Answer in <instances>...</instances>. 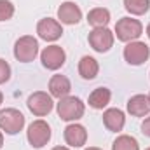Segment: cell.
I'll list each match as a JSON object with an SVG mask.
<instances>
[{
	"label": "cell",
	"mask_w": 150,
	"mask_h": 150,
	"mask_svg": "<svg viewBox=\"0 0 150 150\" xmlns=\"http://www.w3.org/2000/svg\"><path fill=\"white\" fill-rule=\"evenodd\" d=\"M14 16V5L11 0H0V21H7Z\"/></svg>",
	"instance_id": "21"
},
{
	"label": "cell",
	"mask_w": 150,
	"mask_h": 150,
	"mask_svg": "<svg viewBox=\"0 0 150 150\" xmlns=\"http://www.w3.org/2000/svg\"><path fill=\"white\" fill-rule=\"evenodd\" d=\"M143 32V26L138 19H133V18H122L117 21L115 25V33L117 38L122 40V42H133L142 35Z\"/></svg>",
	"instance_id": "3"
},
{
	"label": "cell",
	"mask_w": 150,
	"mask_h": 150,
	"mask_svg": "<svg viewBox=\"0 0 150 150\" xmlns=\"http://www.w3.org/2000/svg\"><path fill=\"white\" fill-rule=\"evenodd\" d=\"M149 101H150V94H149Z\"/></svg>",
	"instance_id": "29"
},
{
	"label": "cell",
	"mask_w": 150,
	"mask_h": 150,
	"mask_svg": "<svg viewBox=\"0 0 150 150\" xmlns=\"http://www.w3.org/2000/svg\"><path fill=\"white\" fill-rule=\"evenodd\" d=\"M150 56V49L145 42H129L124 47V59L129 65H143Z\"/></svg>",
	"instance_id": "6"
},
{
	"label": "cell",
	"mask_w": 150,
	"mask_h": 150,
	"mask_svg": "<svg viewBox=\"0 0 150 150\" xmlns=\"http://www.w3.org/2000/svg\"><path fill=\"white\" fill-rule=\"evenodd\" d=\"M124 7H126L127 12L142 16V14H145L149 11L150 0H124Z\"/></svg>",
	"instance_id": "19"
},
{
	"label": "cell",
	"mask_w": 150,
	"mask_h": 150,
	"mask_svg": "<svg viewBox=\"0 0 150 150\" xmlns=\"http://www.w3.org/2000/svg\"><path fill=\"white\" fill-rule=\"evenodd\" d=\"M87 140V131L80 124H70L65 127V142L70 147H82L86 145Z\"/></svg>",
	"instance_id": "12"
},
{
	"label": "cell",
	"mask_w": 150,
	"mask_h": 150,
	"mask_svg": "<svg viewBox=\"0 0 150 150\" xmlns=\"http://www.w3.org/2000/svg\"><path fill=\"white\" fill-rule=\"evenodd\" d=\"M103 124L107 126L108 131H113V133L122 131V127H124V124H126L124 112L119 110V108H108L107 112L103 113Z\"/></svg>",
	"instance_id": "13"
},
{
	"label": "cell",
	"mask_w": 150,
	"mask_h": 150,
	"mask_svg": "<svg viewBox=\"0 0 150 150\" xmlns=\"http://www.w3.org/2000/svg\"><path fill=\"white\" fill-rule=\"evenodd\" d=\"M2 101H4V94L0 93V105H2Z\"/></svg>",
	"instance_id": "28"
},
{
	"label": "cell",
	"mask_w": 150,
	"mask_h": 150,
	"mask_svg": "<svg viewBox=\"0 0 150 150\" xmlns=\"http://www.w3.org/2000/svg\"><path fill=\"white\" fill-rule=\"evenodd\" d=\"M86 150H101V149H96V147H89V149H86Z\"/></svg>",
	"instance_id": "27"
},
{
	"label": "cell",
	"mask_w": 150,
	"mask_h": 150,
	"mask_svg": "<svg viewBox=\"0 0 150 150\" xmlns=\"http://www.w3.org/2000/svg\"><path fill=\"white\" fill-rule=\"evenodd\" d=\"M49 91H51V96L54 98H65L70 94L72 91V84L70 80L65 77V75H54L51 80H49Z\"/></svg>",
	"instance_id": "14"
},
{
	"label": "cell",
	"mask_w": 150,
	"mask_h": 150,
	"mask_svg": "<svg viewBox=\"0 0 150 150\" xmlns=\"http://www.w3.org/2000/svg\"><path fill=\"white\" fill-rule=\"evenodd\" d=\"M89 44L94 51L98 52H107L113 45V33L105 26V28H94L89 33Z\"/></svg>",
	"instance_id": "9"
},
{
	"label": "cell",
	"mask_w": 150,
	"mask_h": 150,
	"mask_svg": "<svg viewBox=\"0 0 150 150\" xmlns=\"http://www.w3.org/2000/svg\"><path fill=\"white\" fill-rule=\"evenodd\" d=\"M147 150H150V147H149V149H147Z\"/></svg>",
	"instance_id": "30"
},
{
	"label": "cell",
	"mask_w": 150,
	"mask_h": 150,
	"mask_svg": "<svg viewBox=\"0 0 150 150\" xmlns=\"http://www.w3.org/2000/svg\"><path fill=\"white\" fill-rule=\"evenodd\" d=\"M127 112L134 117H143L150 112V101L149 96H143V94H136L133 98H129L127 101Z\"/></svg>",
	"instance_id": "15"
},
{
	"label": "cell",
	"mask_w": 150,
	"mask_h": 150,
	"mask_svg": "<svg viewBox=\"0 0 150 150\" xmlns=\"http://www.w3.org/2000/svg\"><path fill=\"white\" fill-rule=\"evenodd\" d=\"M52 150H70V149H67V147H54Z\"/></svg>",
	"instance_id": "24"
},
{
	"label": "cell",
	"mask_w": 150,
	"mask_h": 150,
	"mask_svg": "<svg viewBox=\"0 0 150 150\" xmlns=\"http://www.w3.org/2000/svg\"><path fill=\"white\" fill-rule=\"evenodd\" d=\"M25 126V115L16 108L0 110V129L7 134H16Z\"/></svg>",
	"instance_id": "5"
},
{
	"label": "cell",
	"mask_w": 150,
	"mask_h": 150,
	"mask_svg": "<svg viewBox=\"0 0 150 150\" xmlns=\"http://www.w3.org/2000/svg\"><path fill=\"white\" fill-rule=\"evenodd\" d=\"M9 79H11V67H9V63L5 59L0 58V84L7 82Z\"/></svg>",
	"instance_id": "22"
},
{
	"label": "cell",
	"mask_w": 150,
	"mask_h": 150,
	"mask_svg": "<svg viewBox=\"0 0 150 150\" xmlns=\"http://www.w3.org/2000/svg\"><path fill=\"white\" fill-rule=\"evenodd\" d=\"M142 133H143L145 136H150V117H147V119L143 120V124H142Z\"/></svg>",
	"instance_id": "23"
},
{
	"label": "cell",
	"mask_w": 150,
	"mask_h": 150,
	"mask_svg": "<svg viewBox=\"0 0 150 150\" xmlns=\"http://www.w3.org/2000/svg\"><path fill=\"white\" fill-rule=\"evenodd\" d=\"M110 21V12L108 9H103V7H96L93 11H89L87 14V23L94 28H105Z\"/></svg>",
	"instance_id": "18"
},
{
	"label": "cell",
	"mask_w": 150,
	"mask_h": 150,
	"mask_svg": "<svg viewBox=\"0 0 150 150\" xmlns=\"http://www.w3.org/2000/svg\"><path fill=\"white\" fill-rule=\"evenodd\" d=\"M58 19L65 25H77L82 19V11L75 2H63L58 9Z\"/></svg>",
	"instance_id": "11"
},
{
	"label": "cell",
	"mask_w": 150,
	"mask_h": 150,
	"mask_svg": "<svg viewBox=\"0 0 150 150\" xmlns=\"http://www.w3.org/2000/svg\"><path fill=\"white\" fill-rule=\"evenodd\" d=\"M26 105H28L30 112L33 113V115L44 117V115H47L52 110V98H51V94H47L44 91H37V93H33L28 98Z\"/></svg>",
	"instance_id": "8"
},
{
	"label": "cell",
	"mask_w": 150,
	"mask_h": 150,
	"mask_svg": "<svg viewBox=\"0 0 150 150\" xmlns=\"http://www.w3.org/2000/svg\"><path fill=\"white\" fill-rule=\"evenodd\" d=\"M26 138H28V142H30V145L33 149H42L51 140V127H49V124L44 122V120H33L28 126Z\"/></svg>",
	"instance_id": "4"
},
{
	"label": "cell",
	"mask_w": 150,
	"mask_h": 150,
	"mask_svg": "<svg viewBox=\"0 0 150 150\" xmlns=\"http://www.w3.org/2000/svg\"><path fill=\"white\" fill-rule=\"evenodd\" d=\"M2 145H4V136H2V133H0V149H2Z\"/></svg>",
	"instance_id": "25"
},
{
	"label": "cell",
	"mask_w": 150,
	"mask_h": 150,
	"mask_svg": "<svg viewBox=\"0 0 150 150\" xmlns=\"http://www.w3.org/2000/svg\"><path fill=\"white\" fill-rule=\"evenodd\" d=\"M37 33L38 37L45 42H54L63 35V28L61 25L52 19V18H45V19H40L37 25Z\"/></svg>",
	"instance_id": "10"
},
{
	"label": "cell",
	"mask_w": 150,
	"mask_h": 150,
	"mask_svg": "<svg viewBox=\"0 0 150 150\" xmlns=\"http://www.w3.org/2000/svg\"><path fill=\"white\" fill-rule=\"evenodd\" d=\"M112 150H140L138 142L133 138V136H127V134H122L119 136L112 145Z\"/></svg>",
	"instance_id": "20"
},
{
	"label": "cell",
	"mask_w": 150,
	"mask_h": 150,
	"mask_svg": "<svg viewBox=\"0 0 150 150\" xmlns=\"http://www.w3.org/2000/svg\"><path fill=\"white\" fill-rule=\"evenodd\" d=\"M38 54V42L37 38L32 35H25V37L18 38L14 44V56L18 61L21 63H30L37 58Z\"/></svg>",
	"instance_id": "1"
},
{
	"label": "cell",
	"mask_w": 150,
	"mask_h": 150,
	"mask_svg": "<svg viewBox=\"0 0 150 150\" xmlns=\"http://www.w3.org/2000/svg\"><path fill=\"white\" fill-rule=\"evenodd\" d=\"M67 54L59 45H49L40 52V61L47 70H58L65 65Z\"/></svg>",
	"instance_id": "7"
},
{
	"label": "cell",
	"mask_w": 150,
	"mask_h": 150,
	"mask_svg": "<svg viewBox=\"0 0 150 150\" xmlns=\"http://www.w3.org/2000/svg\"><path fill=\"white\" fill-rule=\"evenodd\" d=\"M98 70H100L98 61L94 58H91V56H84L79 61V74H80L82 79H86V80H93L98 75Z\"/></svg>",
	"instance_id": "17"
},
{
	"label": "cell",
	"mask_w": 150,
	"mask_h": 150,
	"mask_svg": "<svg viewBox=\"0 0 150 150\" xmlns=\"http://www.w3.org/2000/svg\"><path fill=\"white\" fill-rule=\"evenodd\" d=\"M58 115L63 120H77L84 115V103L77 96H65L58 103Z\"/></svg>",
	"instance_id": "2"
},
{
	"label": "cell",
	"mask_w": 150,
	"mask_h": 150,
	"mask_svg": "<svg viewBox=\"0 0 150 150\" xmlns=\"http://www.w3.org/2000/svg\"><path fill=\"white\" fill-rule=\"evenodd\" d=\"M112 93L107 87H98L89 94V107L96 108V110H103L108 103H110Z\"/></svg>",
	"instance_id": "16"
},
{
	"label": "cell",
	"mask_w": 150,
	"mask_h": 150,
	"mask_svg": "<svg viewBox=\"0 0 150 150\" xmlns=\"http://www.w3.org/2000/svg\"><path fill=\"white\" fill-rule=\"evenodd\" d=\"M147 35H149V38H150V25L147 26Z\"/></svg>",
	"instance_id": "26"
}]
</instances>
